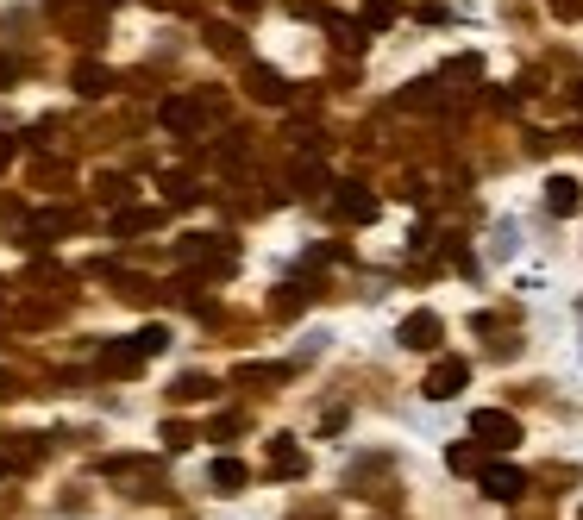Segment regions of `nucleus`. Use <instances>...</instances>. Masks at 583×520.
Wrapping results in <instances>:
<instances>
[{"label":"nucleus","mask_w":583,"mask_h":520,"mask_svg":"<svg viewBox=\"0 0 583 520\" xmlns=\"http://www.w3.org/2000/svg\"><path fill=\"white\" fill-rule=\"evenodd\" d=\"M471 439L489 445V452H515V445H521V420L508 408H477L471 414Z\"/></svg>","instance_id":"obj_1"},{"label":"nucleus","mask_w":583,"mask_h":520,"mask_svg":"<svg viewBox=\"0 0 583 520\" xmlns=\"http://www.w3.org/2000/svg\"><path fill=\"white\" fill-rule=\"evenodd\" d=\"M182 257L189 264H201V270H214V276H226L232 264H239V251H232V239H220V232H195V239H182Z\"/></svg>","instance_id":"obj_2"},{"label":"nucleus","mask_w":583,"mask_h":520,"mask_svg":"<svg viewBox=\"0 0 583 520\" xmlns=\"http://www.w3.org/2000/svg\"><path fill=\"white\" fill-rule=\"evenodd\" d=\"M464 383H471V364H464V358H439L433 370H427V383H421V395L427 401H452Z\"/></svg>","instance_id":"obj_3"},{"label":"nucleus","mask_w":583,"mask_h":520,"mask_svg":"<svg viewBox=\"0 0 583 520\" xmlns=\"http://www.w3.org/2000/svg\"><path fill=\"white\" fill-rule=\"evenodd\" d=\"M477 483H483L489 502H515V495L527 489V477H521L515 464H483V470H477Z\"/></svg>","instance_id":"obj_4"},{"label":"nucleus","mask_w":583,"mask_h":520,"mask_svg":"<svg viewBox=\"0 0 583 520\" xmlns=\"http://www.w3.org/2000/svg\"><path fill=\"white\" fill-rule=\"evenodd\" d=\"M138 364H145L138 339H107L101 345V376H138Z\"/></svg>","instance_id":"obj_5"},{"label":"nucleus","mask_w":583,"mask_h":520,"mask_svg":"<svg viewBox=\"0 0 583 520\" xmlns=\"http://www.w3.org/2000/svg\"><path fill=\"white\" fill-rule=\"evenodd\" d=\"M439 333H446V326H439V314H427V307L402 320V345H408V351H433V345H439Z\"/></svg>","instance_id":"obj_6"},{"label":"nucleus","mask_w":583,"mask_h":520,"mask_svg":"<svg viewBox=\"0 0 583 520\" xmlns=\"http://www.w3.org/2000/svg\"><path fill=\"white\" fill-rule=\"evenodd\" d=\"M245 88L258 94L264 107H283V101H289V82L276 76V69H264V63H251V69H245Z\"/></svg>","instance_id":"obj_7"},{"label":"nucleus","mask_w":583,"mask_h":520,"mask_svg":"<svg viewBox=\"0 0 583 520\" xmlns=\"http://www.w3.org/2000/svg\"><path fill=\"white\" fill-rule=\"evenodd\" d=\"M157 126H163V132H195V126H201V101H182V94H170V101L157 107Z\"/></svg>","instance_id":"obj_8"},{"label":"nucleus","mask_w":583,"mask_h":520,"mask_svg":"<svg viewBox=\"0 0 583 520\" xmlns=\"http://www.w3.org/2000/svg\"><path fill=\"white\" fill-rule=\"evenodd\" d=\"M546 207H552L558 220H571L577 207H583V182H577V176H552V182H546Z\"/></svg>","instance_id":"obj_9"},{"label":"nucleus","mask_w":583,"mask_h":520,"mask_svg":"<svg viewBox=\"0 0 583 520\" xmlns=\"http://www.w3.org/2000/svg\"><path fill=\"white\" fill-rule=\"evenodd\" d=\"M339 214L358 220V226H370V220H377V195H370L364 182H345V188H339Z\"/></svg>","instance_id":"obj_10"},{"label":"nucleus","mask_w":583,"mask_h":520,"mask_svg":"<svg viewBox=\"0 0 583 520\" xmlns=\"http://www.w3.org/2000/svg\"><path fill=\"white\" fill-rule=\"evenodd\" d=\"M69 82H76V94H82V101H101V94L113 88V76H107L101 63H76V69H69Z\"/></svg>","instance_id":"obj_11"},{"label":"nucleus","mask_w":583,"mask_h":520,"mask_svg":"<svg viewBox=\"0 0 583 520\" xmlns=\"http://www.w3.org/2000/svg\"><path fill=\"white\" fill-rule=\"evenodd\" d=\"M82 214L76 207H44V214H32V239H51V232H76Z\"/></svg>","instance_id":"obj_12"},{"label":"nucleus","mask_w":583,"mask_h":520,"mask_svg":"<svg viewBox=\"0 0 583 520\" xmlns=\"http://www.w3.org/2000/svg\"><path fill=\"white\" fill-rule=\"evenodd\" d=\"M270 470H276V477H301V470H308V458H301L295 439H270Z\"/></svg>","instance_id":"obj_13"},{"label":"nucleus","mask_w":583,"mask_h":520,"mask_svg":"<svg viewBox=\"0 0 583 520\" xmlns=\"http://www.w3.org/2000/svg\"><path fill=\"white\" fill-rule=\"evenodd\" d=\"M245 477H251V470H245L239 458H214V470H207V483H214L220 495H239V489H245Z\"/></svg>","instance_id":"obj_14"},{"label":"nucleus","mask_w":583,"mask_h":520,"mask_svg":"<svg viewBox=\"0 0 583 520\" xmlns=\"http://www.w3.org/2000/svg\"><path fill=\"white\" fill-rule=\"evenodd\" d=\"M395 19H402V0H364V13H358V26L364 32H389Z\"/></svg>","instance_id":"obj_15"},{"label":"nucleus","mask_w":583,"mask_h":520,"mask_svg":"<svg viewBox=\"0 0 583 520\" xmlns=\"http://www.w3.org/2000/svg\"><path fill=\"white\" fill-rule=\"evenodd\" d=\"M170 395L176 401H201V395H214V376H195L189 370V376H176V383H170Z\"/></svg>","instance_id":"obj_16"},{"label":"nucleus","mask_w":583,"mask_h":520,"mask_svg":"<svg viewBox=\"0 0 583 520\" xmlns=\"http://www.w3.org/2000/svg\"><path fill=\"white\" fill-rule=\"evenodd\" d=\"M157 214H151V207H120V214H113V232H120V239H126V232H145Z\"/></svg>","instance_id":"obj_17"},{"label":"nucleus","mask_w":583,"mask_h":520,"mask_svg":"<svg viewBox=\"0 0 583 520\" xmlns=\"http://www.w3.org/2000/svg\"><path fill=\"white\" fill-rule=\"evenodd\" d=\"M163 445H170V452H189V445H195V427H189V420H163Z\"/></svg>","instance_id":"obj_18"},{"label":"nucleus","mask_w":583,"mask_h":520,"mask_svg":"<svg viewBox=\"0 0 583 520\" xmlns=\"http://www.w3.org/2000/svg\"><path fill=\"white\" fill-rule=\"evenodd\" d=\"M132 339H138V351H145V358H157V351L170 345V333H163V326H138Z\"/></svg>","instance_id":"obj_19"},{"label":"nucleus","mask_w":583,"mask_h":520,"mask_svg":"<svg viewBox=\"0 0 583 520\" xmlns=\"http://www.w3.org/2000/svg\"><path fill=\"white\" fill-rule=\"evenodd\" d=\"M101 201H107V207H126V201H132V182H126V176H107V182H101Z\"/></svg>","instance_id":"obj_20"},{"label":"nucleus","mask_w":583,"mask_h":520,"mask_svg":"<svg viewBox=\"0 0 583 520\" xmlns=\"http://www.w3.org/2000/svg\"><path fill=\"white\" fill-rule=\"evenodd\" d=\"M163 188H170V201H176V207H189V201H195V182L182 176V170H176V176H163Z\"/></svg>","instance_id":"obj_21"},{"label":"nucleus","mask_w":583,"mask_h":520,"mask_svg":"<svg viewBox=\"0 0 583 520\" xmlns=\"http://www.w3.org/2000/svg\"><path fill=\"white\" fill-rule=\"evenodd\" d=\"M402 107H439L433 82H414V88H402Z\"/></svg>","instance_id":"obj_22"},{"label":"nucleus","mask_w":583,"mask_h":520,"mask_svg":"<svg viewBox=\"0 0 583 520\" xmlns=\"http://www.w3.org/2000/svg\"><path fill=\"white\" fill-rule=\"evenodd\" d=\"M446 464H452V470H483L477 445H452V452H446Z\"/></svg>","instance_id":"obj_23"},{"label":"nucleus","mask_w":583,"mask_h":520,"mask_svg":"<svg viewBox=\"0 0 583 520\" xmlns=\"http://www.w3.org/2000/svg\"><path fill=\"white\" fill-rule=\"evenodd\" d=\"M207 44H214V51H239V32H232V26H207Z\"/></svg>","instance_id":"obj_24"},{"label":"nucleus","mask_w":583,"mask_h":520,"mask_svg":"<svg viewBox=\"0 0 583 520\" xmlns=\"http://www.w3.org/2000/svg\"><path fill=\"white\" fill-rule=\"evenodd\" d=\"M320 182H326V170H320V163H295V188H308V195H314Z\"/></svg>","instance_id":"obj_25"},{"label":"nucleus","mask_w":583,"mask_h":520,"mask_svg":"<svg viewBox=\"0 0 583 520\" xmlns=\"http://www.w3.org/2000/svg\"><path fill=\"white\" fill-rule=\"evenodd\" d=\"M552 13H558V19H577V13H583V0H552Z\"/></svg>","instance_id":"obj_26"},{"label":"nucleus","mask_w":583,"mask_h":520,"mask_svg":"<svg viewBox=\"0 0 583 520\" xmlns=\"http://www.w3.org/2000/svg\"><path fill=\"white\" fill-rule=\"evenodd\" d=\"M13 151H19V138H7V132H0V170L13 163Z\"/></svg>","instance_id":"obj_27"},{"label":"nucleus","mask_w":583,"mask_h":520,"mask_svg":"<svg viewBox=\"0 0 583 520\" xmlns=\"http://www.w3.org/2000/svg\"><path fill=\"white\" fill-rule=\"evenodd\" d=\"M7 82H19V63H13V57H0V88H7Z\"/></svg>","instance_id":"obj_28"},{"label":"nucleus","mask_w":583,"mask_h":520,"mask_svg":"<svg viewBox=\"0 0 583 520\" xmlns=\"http://www.w3.org/2000/svg\"><path fill=\"white\" fill-rule=\"evenodd\" d=\"M0 395H13V376L7 370H0Z\"/></svg>","instance_id":"obj_29"},{"label":"nucleus","mask_w":583,"mask_h":520,"mask_svg":"<svg viewBox=\"0 0 583 520\" xmlns=\"http://www.w3.org/2000/svg\"><path fill=\"white\" fill-rule=\"evenodd\" d=\"M232 7H239V13H251V7H258V0H232Z\"/></svg>","instance_id":"obj_30"},{"label":"nucleus","mask_w":583,"mask_h":520,"mask_svg":"<svg viewBox=\"0 0 583 520\" xmlns=\"http://www.w3.org/2000/svg\"><path fill=\"white\" fill-rule=\"evenodd\" d=\"M577 113H583V82H577Z\"/></svg>","instance_id":"obj_31"},{"label":"nucleus","mask_w":583,"mask_h":520,"mask_svg":"<svg viewBox=\"0 0 583 520\" xmlns=\"http://www.w3.org/2000/svg\"><path fill=\"white\" fill-rule=\"evenodd\" d=\"M0 477H7V464H0Z\"/></svg>","instance_id":"obj_32"}]
</instances>
